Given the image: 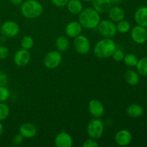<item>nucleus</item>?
Here are the masks:
<instances>
[{
	"label": "nucleus",
	"instance_id": "obj_6",
	"mask_svg": "<svg viewBox=\"0 0 147 147\" xmlns=\"http://www.w3.org/2000/svg\"><path fill=\"white\" fill-rule=\"evenodd\" d=\"M63 56L58 50H53L47 53L44 58V65L47 68L55 69L62 63Z\"/></svg>",
	"mask_w": 147,
	"mask_h": 147
},
{
	"label": "nucleus",
	"instance_id": "obj_4",
	"mask_svg": "<svg viewBox=\"0 0 147 147\" xmlns=\"http://www.w3.org/2000/svg\"><path fill=\"white\" fill-rule=\"evenodd\" d=\"M97 28L100 35L104 38H112L118 32L116 25L111 20H103L100 21Z\"/></svg>",
	"mask_w": 147,
	"mask_h": 147
},
{
	"label": "nucleus",
	"instance_id": "obj_31",
	"mask_svg": "<svg viewBox=\"0 0 147 147\" xmlns=\"http://www.w3.org/2000/svg\"><path fill=\"white\" fill-rule=\"evenodd\" d=\"M23 141H24V137L20 134H16L13 136L12 139H11V143L14 146H19L21 144H22Z\"/></svg>",
	"mask_w": 147,
	"mask_h": 147
},
{
	"label": "nucleus",
	"instance_id": "obj_25",
	"mask_svg": "<svg viewBox=\"0 0 147 147\" xmlns=\"http://www.w3.org/2000/svg\"><path fill=\"white\" fill-rule=\"evenodd\" d=\"M116 29H117V32L121 33V34H125L130 30L131 24L128 21L123 20L118 22L117 25H116Z\"/></svg>",
	"mask_w": 147,
	"mask_h": 147
},
{
	"label": "nucleus",
	"instance_id": "obj_28",
	"mask_svg": "<svg viewBox=\"0 0 147 147\" xmlns=\"http://www.w3.org/2000/svg\"><path fill=\"white\" fill-rule=\"evenodd\" d=\"M10 93L6 86H0V102H5L9 98Z\"/></svg>",
	"mask_w": 147,
	"mask_h": 147
},
{
	"label": "nucleus",
	"instance_id": "obj_22",
	"mask_svg": "<svg viewBox=\"0 0 147 147\" xmlns=\"http://www.w3.org/2000/svg\"><path fill=\"white\" fill-rule=\"evenodd\" d=\"M70 46V42L68 39L65 36H60L55 40V47L59 52L63 53L66 52Z\"/></svg>",
	"mask_w": 147,
	"mask_h": 147
},
{
	"label": "nucleus",
	"instance_id": "obj_15",
	"mask_svg": "<svg viewBox=\"0 0 147 147\" xmlns=\"http://www.w3.org/2000/svg\"><path fill=\"white\" fill-rule=\"evenodd\" d=\"M20 134L26 139H31L37 134V127L33 123L27 122L24 123L20 126L19 129Z\"/></svg>",
	"mask_w": 147,
	"mask_h": 147
},
{
	"label": "nucleus",
	"instance_id": "obj_21",
	"mask_svg": "<svg viewBox=\"0 0 147 147\" xmlns=\"http://www.w3.org/2000/svg\"><path fill=\"white\" fill-rule=\"evenodd\" d=\"M126 113L128 116L132 118L140 117L144 113V109L142 106L139 104H131L126 109Z\"/></svg>",
	"mask_w": 147,
	"mask_h": 147
},
{
	"label": "nucleus",
	"instance_id": "obj_36",
	"mask_svg": "<svg viewBox=\"0 0 147 147\" xmlns=\"http://www.w3.org/2000/svg\"><path fill=\"white\" fill-rule=\"evenodd\" d=\"M10 2L13 4V5H20L22 3L23 0H9Z\"/></svg>",
	"mask_w": 147,
	"mask_h": 147
},
{
	"label": "nucleus",
	"instance_id": "obj_8",
	"mask_svg": "<svg viewBox=\"0 0 147 147\" xmlns=\"http://www.w3.org/2000/svg\"><path fill=\"white\" fill-rule=\"evenodd\" d=\"M1 34L6 37H14L20 32V26L14 21H7L1 26Z\"/></svg>",
	"mask_w": 147,
	"mask_h": 147
},
{
	"label": "nucleus",
	"instance_id": "obj_24",
	"mask_svg": "<svg viewBox=\"0 0 147 147\" xmlns=\"http://www.w3.org/2000/svg\"><path fill=\"white\" fill-rule=\"evenodd\" d=\"M123 60L125 64L129 67H136L139 59L136 57V55L133 53H129V54L125 55Z\"/></svg>",
	"mask_w": 147,
	"mask_h": 147
},
{
	"label": "nucleus",
	"instance_id": "obj_9",
	"mask_svg": "<svg viewBox=\"0 0 147 147\" xmlns=\"http://www.w3.org/2000/svg\"><path fill=\"white\" fill-rule=\"evenodd\" d=\"M131 37L132 40L136 44H143L147 40L146 27L141 25H136L132 28L131 32Z\"/></svg>",
	"mask_w": 147,
	"mask_h": 147
},
{
	"label": "nucleus",
	"instance_id": "obj_17",
	"mask_svg": "<svg viewBox=\"0 0 147 147\" xmlns=\"http://www.w3.org/2000/svg\"><path fill=\"white\" fill-rule=\"evenodd\" d=\"M134 20L137 24L147 27V7H141L136 9Z\"/></svg>",
	"mask_w": 147,
	"mask_h": 147
},
{
	"label": "nucleus",
	"instance_id": "obj_32",
	"mask_svg": "<svg viewBox=\"0 0 147 147\" xmlns=\"http://www.w3.org/2000/svg\"><path fill=\"white\" fill-rule=\"evenodd\" d=\"M9 55V50L8 47L5 46L0 45V60H4Z\"/></svg>",
	"mask_w": 147,
	"mask_h": 147
},
{
	"label": "nucleus",
	"instance_id": "obj_2",
	"mask_svg": "<svg viewBox=\"0 0 147 147\" xmlns=\"http://www.w3.org/2000/svg\"><path fill=\"white\" fill-rule=\"evenodd\" d=\"M116 50V44L111 38H103L96 43L93 53L99 58H108L112 57Z\"/></svg>",
	"mask_w": 147,
	"mask_h": 147
},
{
	"label": "nucleus",
	"instance_id": "obj_27",
	"mask_svg": "<svg viewBox=\"0 0 147 147\" xmlns=\"http://www.w3.org/2000/svg\"><path fill=\"white\" fill-rule=\"evenodd\" d=\"M10 109L8 105L4 102H0V121H4L9 115Z\"/></svg>",
	"mask_w": 147,
	"mask_h": 147
},
{
	"label": "nucleus",
	"instance_id": "obj_26",
	"mask_svg": "<svg viewBox=\"0 0 147 147\" xmlns=\"http://www.w3.org/2000/svg\"><path fill=\"white\" fill-rule=\"evenodd\" d=\"M34 46V40L31 36H24L21 40V47L24 50H30Z\"/></svg>",
	"mask_w": 147,
	"mask_h": 147
},
{
	"label": "nucleus",
	"instance_id": "obj_13",
	"mask_svg": "<svg viewBox=\"0 0 147 147\" xmlns=\"http://www.w3.org/2000/svg\"><path fill=\"white\" fill-rule=\"evenodd\" d=\"M82 30L83 27L80 23L78 21H73L67 24L65 29V32L67 37L75 38L81 34Z\"/></svg>",
	"mask_w": 147,
	"mask_h": 147
},
{
	"label": "nucleus",
	"instance_id": "obj_34",
	"mask_svg": "<svg viewBox=\"0 0 147 147\" xmlns=\"http://www.w3.org/2000/svg\"><path fill=\"white\" fill-rule=\"evenodd\" d=\"M52 3L57 7H63L67 5L69 0H51Z\"/></svg>",
	"mask_w": 147,
	"mask_h": 147
},
{
	"label": "nucleus",
	"instance_id": "obj_37",
	"mask_svg": "<svg viewBox=\"0 0 147 147\" xmlns=\"http://www.w3.org/2000/svg\"><path fill=\"white\" fill-rule=\"evenodd\" d=\"M3 132H4V126H3L2 123H1V121H0V136L2 134Z\"/></svg>",
	"mask_w": 147,
	"mask_h": 147
},
{
	"label": "nucleus",
	"instance_id": "obj_12",
	"mask_svg": "<svg viewBox=\"0 0 147 147\" xmlns=\"http://www.w3.org/2000/svg\"><path fill=\"white\" fill-rule=\"evenodd\" d=\"M132 134L129 131L122 129L119 131L115 136V142L119 146H128L131 142Z\"/></svg>",
	"mask_w": 147,
	"mask_h": 147
},
{
	"label": "nucleus",
	"instance_id": "obj_23",
	"mask_svg": "<svg viewBox=\"0 0 147 147\" xmlns=\"http://www.w3.org/2000/svg\"><path fill=\"white\" fill-rule=\"evenodd\" d=\"M136 67L139 75L142 76H147V57H142V59L139 60Z\"/></svg>",
	"mask_w": 147,
	"mask_h": 147
},
{
	"label": "nucleus",
	"instance_id": "obj_38",
	"mask_svg": "<svg viewBox=\"0 0 147 147\" xmlns=\"http://www.w3.org/2000/svg\"><path fill=\"white\" fill-rule=\"evenodd\" d=\"M83 1H92L93 0H83Z\"/></svg>",
	"mask_w": 147,
	"mask_h": 147
},
{
	"label": "nucleus",
	"instance_id": "obj_5",
	"mask_svg": "<svg viewBox=\"0 0 147 147\" xmlns=\"http://www.w3.org/2000/svg\"><path fill=\"white\" fill-rule=\"evenodd\" d=\"M104 131V124L99 119H95L90 121L87 126V133L89 137L94 139L100 138Z\"/></svg>",
	"mask_w": 147,
	"mask_h": 147
},
{
	"label": "nucleus",
	"instance_id": "obj_3",
	"mask_svg": "<svg viewBox=\"0 0 147 147\" xmlns=\"http://www.w3.org/2000/svg\"><path fill=\"white\" fill-rule=\"evenodd\" d=\"M42 11V5L37 0H27L22 4L21 12L25 18L36 19L41 15Z\"/></svg>",
	"mask_w": 147,
	"mask_h": 147
},
{
	"label": "nucleus",
	"instance_id": "obj_14",
	"mask_svg": "<svg viewBox=\"0 0 147 147\" xmlns=\"http://www.w3.org/2000/svg\"><path fill=\"white\" fill-rule=\"evenodd\" d=\"M55 144L57 147H71L73 144V138L69 134L62 131L56 136Z\"/></svg>",
	"mask_w": 147,
	"mask_h": 147
},
{
	"label": "nucleus",
	"instance_id": "obj_18",
	"mask_svg": "<svg viewBox=\"0 0 147 147\" xmlns=\"http://www.w3.org/2000/svg\"><path fill=\"white\" fill-rule=\"evenodd\" d=\"M93 8L98 13H106L112 7L111 0H93Z\"/></svg>",
	"mask_w": 147,
	"mask_h": 147
},
{
	"label": "nucleus",
	"instance_id": "obj_16",
	"mask_svg": "<svg viewBox=\"0 0 147 147\" xmlns=\"http://www.w3.org/2000/svg\"><path fill=\"white\" fill-rule=\"evenodd\" d=\"M110 20L113 22H119L125 18V11L119 6H112L108 11Z\"/></svg>",
	"mask_w": 147,
	"mask_h": 147
},
{
	"label": "nucleus",
	"instance_id": "obj_29",
	"mask_svg": "<svg viewBox=\"0 0 147 147\" xmlns=\"http://www.w3.org/2000/svg\"><path fill=\"white\" fill-rule=\"evenodd\" d=\"M124 55H125L124 53H123L121 50H119V49L116 48V50H115L113 55H112V57H113V60H114L115 61L121 62V61H123Z\"/></svg>",
	"mask_w": 147,
	"mask_h": 147
},
{
	"label": "nucleus",
	"instance_id": "obj_10",
	"mask_svg": "<svg viewBox=\"0 0 147 147\" xmlns=\"http://www.w3.org/2000/svg\"><path fill=\"white\" fill-rule=\"evenodd\" d=\"M31 59V54L29 50L22 48L17 50L14 55V63L19 67H24L29 64Z\"/></svg>",
	"mask_w": 147,
	"mask_h": 147
},
{
	"label": "nucleus",
	"instance_id": "obj_11",
	"mask_svg": "<svg viewBox=\"0 0 147 147\" xmlns=\"http://www.w3.org/2000/svg\"><path fill=\"white\" fill-rule=\"evenodd\" d=\"M88 111L92 116L96 119H100L104 115L105 109L100 100L93 99L88 103Z\"/></svg>",
	"mask_w": 147,
	"mask_h": 147
},
{
	"label": "nucleus",
	"instance_id": "obj_30",
	"mask_svg": "<svg viewBox=\"0 0 147 147\" xmlns=\"http://www.w3.org/2000/svg\"><path fill=\"white\" fill-rule=\"evenodd\" d=\"M98 143L96 142V139L92 138L86 140L83 144V147H98Z\"/></svg>",
	"mask_w": 147,
	"mask_h": 147
},
{
	"label": "nucleus",
	"instance_id": "obj_20",
	"mask_svg": "<svg viewBox=\"0 0 147 147\" xmlns=\"http://www.w3.org/2000/svg\"><path fill=\"white\" fill-rule=\"evenodd\" d=\"M67 6L68 11L75 15L79 14L83 9V4L80 0H69Z\"/></svg>",
	"mask_w": 147,
	"mask_h": 147
},
{
	"label": "nucleus",
	"instance_id": "obj_39",
	"mask_svg": "<svg viewBox=\"0 0 147 147\" xmlns=\"http://www.w3.org/2000/svg\"><path fill=\"white\" fill-rule=\"evenodd\" d=\"M0 30H1V25H0Z\"/></svg>",
	"mask_w": 147,
	"mask_h": 147
},
{
	"label": "nucleus",
	"instance_id": "obj_7",
	"mask_svg": "<svg viewBox=\"0 0 147 147\" xmlns=\"http://www.w3.org/2000/svg\"><path fill=\"white\" fill-rule=\"evenodd\" d=\"M73 45L76 51L80 55L88 53L91 47L90 42L88 38L82 34H79L78 36L75 37Z\"/></svg>",
	"mask_w": 147,
	"mask_h": 147
},
{
	"label": "nucleus",
	"instance_id": "obj_1",
	"mask_svg": "<svg viewBox=\"0 0 147 147\" xmlns=\"http://www.w3.org/2000/svg\"><path fill=\"white\" fill-rule=\"evenodd\" d=\"M100 21L99 13L93 8L88 7L83 9L79 14L78 22L82 27L88 30L96 29Z\"/></svg>",
	"mask_w": 147,
	"mask_h": 147
},
{
	"label": "nucleus",
	"instance_id": "obj_19",
	"mask_svg": "<svg viewBox=\"0 0 147 147\" xmlns=\"http://www.w3.org/2000/svg\"><path fill=\"white\" fill-rule=\"evenodd\" d=\"M124 78L126 83L131 86H136L139 84L140 78L138 72L134 70H129L125 73Z\"/></svg>",
	"mask_w": 147,
	"mask_h": 147
},
{
	"label": "nucleus",
	"instance_id": "obj_35",
	"mask_svg": "<svg viewBox=\"0 0 147 147\" xmlns=\"http://www.w3.org/2000/svg\"><path fill=\"white\" fill-rule=\"evenodd\" d=\"M112 6H119V4H121L122 0H111Z\"/></svg>",
	"mask_w": 147,
	"mask_h": 147
},
{
	"label": "nucleus",
	"instance_id": "obj_33",
	"mask_svg": "<svg viewBox=\"0 0 147 147\" xmlns=\"http://www.w3.org/2000/svg\"><path fill=\"white\" fill-rule=\"evenodd\" d=\"M8 81L7 75L3 72H0V86H7Z\"/></svg>",
	"mask_w": 147,
	"mask_h": 147
}]
</instances>
